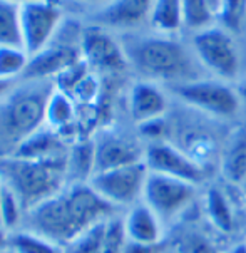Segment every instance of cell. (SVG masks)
Returning <instances> with one entry per match:
<instances>
[{"instance_id":"6da1fadb","label":"cell","mask_w":246,"mask_h":253,"mask_svg":"<svg viewBox=\"0 0 246 253\" xmlns=\"http://www.w3.org/2000/svg\"><path fill=\"white\" fill-rule=\"evenodd\" d=\"M121 213L89 183H67L54 196L25 211L22 228L66 248L82 231Z\"/></svg>"},{"instance_id":"7a4b0ae2","label":"cell","mask_w":246,"mask_h":253,"mask_svg":"<svg viewBox=\"0 0 246 253\" xmlns=\"http://www.w3.org/2000/svg\"><path fill=\"white\" fill-rule=\"evenodd\" d=\"M121 45L132 67L144 81H163L171 85L201 79L200 66L179 42L163 36H136L127 34Z\"/></svg>"},{"instance_id":"3957f363","label":"cell","mask_w":246,"mask_h":253,"mask_svg":"<svg viewBox=\"0 0 246 253\" xmlns=\"http://www.w3.org/2000/svg\"><path fill=\"white\" fill-rule=\"evenodd\" d=\"M0 176L19 196L25 211L54 196L69 183L67 154L47 160L7 156L0 160Z\"/></svg>"},{"instance_id":"277c9868","label":"cell","mask_w":246,"mask_h":253,"mask_svg":"<svg viewBox=\"0 0 246 253\" xmlns=\"http://www.w3.org/2000/svg\"><path fill=\"white\" fill-rule=\"evenodd\" d=\"M50 94L52 87L49 85H25L7 96L2 121L3 129L14 139L15 148L27 136L45 126V108Z\"/></svg>"},{"instance_id":"5b68a950","label":"cell","mask_w":246,"mask_h":253,"mask_svg":"<svg viewBox=\"0 0 246 253\" xmlns=\"http://www.w3.org/2000/svg\"><path fill=\"white\" fill-rule=\"evenodd\" d=\"M172 92L194 109L219 119H231L240 114L243 102L236 87L221 79H194L171 85Z\"/></svg>"},{"instance_id":"8992f818","label":"cell","mask_w":246,"mask_h":253,"mask_svg":"<svg viewBox=\"0 0 246 253\" xmlns=\"http://www.w3.org/2000/svg\"><path fill=\"white\" fill-rule=\"evenodd\" d=\"M198 190H200L198 186L183 179L149 173L144 184L142 201L167 226L183 216L196 203Z\"/></svg>"},{"instance_id":"52a82bcc","label":"cell","mask_w":246,"mask_h":253,"mask_svg":"<svg viewBox=\"0 0 246 253\" xmlns=\"http://www.w3.org/2000/svg\"><path fill=\"white\" fill-rule=\"evenodd\" d=\"M149 171L144 161L121 168L99 171L89 179V184L119 211H126L132 205L139 203L144 193V184Z\"/></svg>"},{"instance_id":"ba28073f","label":"cell","mask_w":246,"mask_h":253,"mask_svg":"<svg viewBox=\"0 0 246 253\" xmlns=\"http://www.w3.org/2000/svg\"><path fill=\"white\" fill-rule=\"evenodd\" d=\"M193 50L201 67L213 72L218 79L231 81L240 72V52L235 39L226 29L206 27L193 37Z\"/></svg>"},{"instance_id":"9c48e42d","label":"cell","mask_w":246,"mask_h":253,"mask_svg":"<svg viewBox=\"0 0 246 253\" xmlns=\"http://www.w3.org/2000/svg\"><path fill=\"white\" fill-rule=\"evenodd\" d=\"M142 161L149 173L183 179L198 188L203 186L208 179V166L194 160L188 151L167 139L146 143Z\"/></svg>"},{"instance_id":"30bf717a","label":"cell","mask_w":246,"mask_h":253,"mask_svg":"<svg viewBox=\"0 0 246 253\" xmlns=\"http://www.w3.org/2000/svg\"><path fill=\"white\" fill-rule=\"evenodd\" d=\"M24 50L30 57L50 45L59 25L62 10L55 0H37L20 5Z\"/></svg>"},{"instance_id":"8fae6325","label":"cell","mask_w":246,"mask_h":253,"mask_svg":"<svg viewBox=\"0 0 246 253\" xmlns=\"http://www.w3.org/2000/svg\"><path fill=\"white\" fill-rule=\"evenodd\" d=\"M81 55L89 67L102 72H119L127 66L121 41L114 39L106 27L89 25L81 37Z\"/></svg>"},{"instance_id":"7c38bea8","label":"cell","mask_w":246,"mask_h":253,"mask_svg":"<svg viewBox=\"0 0 246 253\" xmlns=\"http://www.w3.org/2000/svg\"><path fill=\"white\" fill-rule=\"evenodd\" d=\"M142 160H144V146L129 136L106 132L94 141V163H96L94 173L134 165Z\"/></svg>"},{"instance_id":"4fadbf2b","label":"cell","mask_w":246,"mask_h":253,"mask_svg":"<svg viewBox=\"0 0 246 253\" xmlns=\"http://www.w3.org/2000/svg\"><path fill=\"white\" fill-rule=\"evenodd\" d=\"M123 223L131 243L163 245L166 240V225L142 200L123 213Z\"/></svg>"},{"instance_id":"5bb4252c","label":"cell","mask_w":246,"mask_h":253,"mask_svg":"<svg viewBox=\"0 0 246 253\" xmlns=\"http://www.w3.org/2000/svg\"><path fill=\"white\" fill-rule=\"evenodd\" d=\"M81 50L71 45H47L44 50L32 55L22 79L44 81L50 76H60L79 64Z\"/></svg>"},{"instance_id":"9a60e30c","label":"cell","mask_w":246,"mask_h":253,"mask_svg":"<svg viewBox=\"0 0 246 253\" xmlns=\"http://www.w3.org/2000/svg\"><path fill=\"white\" fill-rule=\"evenodd\" d=\"M129 116L136 126L161 119L167 111V97L156 83L141 81L136 83L129 91Z\"/></svg>"},{"instance_id":"2e32d148","label":"cell","mask_w":246,"mask_h":253,"mask_svg":"<svg viewBox=\"0 0 246 253\" xmlns=\"http://www.w3.org/2000/svg\"><path fill=\"white\" fill-rule=\"evenodd\" d=\"M154 0H112L94 14V24L106 29H131L149 19Z\"/></svg>"},{"instance_id":"e0dca14e","label":"cell","mask_w":246,"mask_h":253,"mask_svg":"<svg viewBox=\"0 0 246 253\" xmlns=\"http://www.w3.org/2000/svg\"><path fill=\"white\" fill-rule=\"evenodd\" d=\"M205 215L214 230L230 237L236 231L240 218L236 215L235 200L223 184H209L205 193Z\"/></svg>"},{"instance_id":"ac0fdd59","label":"cell","mask_w":246,"mask_h":253,"mask_svg":"<svg viewBox=\"0 0 246 253\" xmlns=\"http://www.w3.org/2000/svg\"><path fill=\"white\" fill-rule=\"evenodd\" d=\"M219 173L228 186L241 188L246 181V127L228 136L219 154Z\"/></svg>"},{"instance_id":"d6986e66","label":"cell","mask_w":246,"mask_h":253,"mask_svg":"<svg viewBox=\"0 0 246 253\" xmlns=\"http://www.w3.org/2000/svg\"><path fill=\"white\" fill-rule=\"evenodd\" d=\"M66 141L57 131L42 126L41 129L27 136L22 143L17 144L12 156L25 158V160H47V158L66 156Z\"/></svg>"},{"instance_id":"ffe728a7","label":"cell","mask_w":246,"mask_h":253,"mask_svg":"<svg viewBox=\"0 0 246 253\" xmlns=\"http://www.w3.org/2000/svg\"><path fill=\"white\" fill-rule=\"evenodd\" d=\"M76 118L77 113L71 94L62 89L52 91L45 108V126L64 136V131L74 124Z\"/></svg>"},{"instance_id":"44dd1931","label":"cell","mask_w":246,"mask_h":253,"mask_svg":"<svg viewBox=\"0 0 246 253\" xmlns=\"http://www.w3.org/2000/svg\"><path fill=\"white\" fill-rule=\"evenodd\" d=\"M96 169L94 163V141H81L67 153L69 183H87Z\"/></svg>"},{"instance_id":"7402d4cb","label":"cell","mask_w":246,"mask_h":253,"mask_svg":"<svg viewBox=\"0 0 246 253\" xmlns=\"http://www.w3.org/2000/svg\"><path fill=\"white\" fill-rule=\"evenodd\" d=\"M149 22L159 34H172L179 31L184 25L181 0H154Z\"/></svg>"},{"instance_id":"603a6c76","label":"cell","mask_w":246,"mask_h":253,"mask_svg":"<svg viewBox=\"0 0 246 253\" xmlns=\"http://www.w3.org/2000/svg\"><path fill=\"white\" fill-rule=\"evenodd\" d=\"M0 47L24 49L20 5L8 0H0Z\"/></svg>"},{"instance_id":"cb8c5ba5","label":"cell","mask_w":246,"mask_h":253,"mask_svg":"<svg viewBox=\"0 0 246 253\" xmlns=\"http://www.w3.org/2000/svg\"><path fill=\"white\" fill-rule=\"evenodd\" d=\"M8 248L15 253H66L57 243L27 228H20L8 235Z\"/></svg>"},{"instance_id":"d4e9b609","label":"cell","mask_w":246,"mask_h":253,"mask_svg":"<svg viewBox=\"0 0 246 253\" xmlns=\"http://www.w3.org/2000/svg\"><path fill=\"white\" fill-rule=\"evenodd\" d=\"M25 216V208L19 196L10 188L3 186L2 200H0V223L8 233L22 228Z\"/></svg>"},{"instance_id":"484cf974","label":"cell","mask_w":246,"mask_h":253,"mask_svg":"<svg viewBox=\"0 0 246 253\" xmlns=\"http://www.w3.org/2000/svg\"><path fill=\"white\" fill-rule=\"evenodd\" d=\"M30 55L22 47H0V79L14 81L22 77L29 66Z\"/></svg>"},{"instance_id":"4316f807","label":"cell","mask_w":246,"mask_h":253,"mask_svg":"<svg viewBox=\"0 0 246 253\" xmlns=\"http://www.w3.org/2000/svg\"><path fill=\"white\" fill-rule=\"evenodd\" d=\"M176 253H223L218 243L209 235L200 230H188L178 238L176 247L172 248Z\"/></svg>"},{"instance_id":"83f0119b","label":"cell","mask_w":246,"mask_h":253,"mask_svg":"<svg viewBox=\"0 0 246 253\" xmlns=\"http://www.w3.org/2000/svg\"><path fill=\"white\" fill-rule=\"evenodd\" d=\"M183 3L184 27L203 31L209 25L213 17H216L209 0H181Z\"/></svg>"},{"instance_id":"f1b7e54d","label":"cell","mask_w":246,"mask_h":253,"mask_svg":"<svg viewBox=\"0 0 246 253\" xmlns=\"http://www.w3.org/2000/svg\"><path fill=\"white\" fill-rule=\"evenodd\" d=\"M127 237L123 223V213L107 220L99 253H126Z\"/></svg>"},{"instance_id":"f546056e","label":"cell","mask_w":246,"mask_h":253,"mask_svg":"<svg viewBox=\"0 0 246 253\" xmlns=\"http://www.w3.org/2000/svg\"><path fill=\"white\" fill-rule=\"evenodd\" d=\"M106 223L107 220L90 226L89 230L82 231L79 237H76L66 248H64L66 253H99L102 237H104Z\"/></svg>"},{"instance_id":"4dcf8cb0","label":"cell","mask_w":246,"mask_h":253,"mask_svg":"<svg viewBox=\"0 0 246 253\" xmlns=\"http://www.w3.org/2000/svg\"><path fill=\"white\" fill-rule=\"evenodd\" d=\"M218 17L226 31L238 32L246 24V0H223Z\"/></svg>"},{"instance_id":"1f68e13d","label":"cell","mask_w":246,"mask_h":253,"mask_svg":"<svg viewBox=\"0 0 246 253\" xmlns=\"http://www.w3.org/2000/svg\"><path fill=\"white\" fill-rule=\"evenodd\" d=\"M8 235L10 233H8V231L2 226V223H0V252L8 247Z\"/></svg>"},{"instance_id":"d6a6232c","label":"cell","mask_w":246,"mask_h":253,"mask_svg":"<svg viewBox=\"0 0 246 253\" xmlns=\"http://www.w3.org/2000/svg\"><path fill=\"white\" fill-rule=\"evenodd\" d=\"M236 91H238V94H240V99H241V102L246 106V79L245 81H241V83L238 84V87H236Z\"/></svg>"},{"instance_id":"836d02e7","label":"cell","mask_w":246,"mask_h":253,"mask_svg":"<svg viewBox=\"0 0 246 253\" xmlns=\"http://www.w3.org/2000/svg\"><path fill=\"white\" fill-rule=\"evenodd\" d=\"M228 253H246V242H240L236 245H233Z\"/></svg>"},{"instance_id":"e575fe53","label":"cell","mask_w":246,"mask_h":253,"mask_svg":"<svg viewBox=\"0 0 246 253\" xmlns=\"http://www.w3.org/2000/svg\"><path fill=\"white\" fill-rule=\"evenodd\" d=\"M10 85H12L10 81H2V79H0V97H3L8 91H10Z\"/></svg>"},{"instance_id":"d590c367","label":"cell","mask_w":246,"mask_h":253,"mask_svg":"<svg viewBox=\"0 0 246 253\" xmlns=\"http://www.w3.org/2000/svg\"><path fill=\"white\" fill-rule=\"evenodd\" d=\"M209 5L213 7L214 14H216V17H218L219 10H221V5H223V0H209Z\"/></svg>"},{"instance_id":"8d00e7d4","label":"cell","mask_w":246,"mask_h":253,"mask_svg":"<svg viewBox=\"0 0 246 253\" xmlns=\"http://www.w3.org/2000/svg\"><path fill=\"white\" fill-rule=\"evenodd\" d=\"M8 2H14V3H19V5H24V3L37 2V0H8Z\"/></svg>"},{"instance_id":"74e56055","label":"cell","mask_w":246,"mask_h":253,"mask_svg":"<svg viewBox=\"0 0 246 253\" xmlns=\"http://www.w3.org/2000/svg\"><path fill=\"white\" fill-rule=\"evenodd\" d=\"M3 186H5V183H3L2 176H0V200H2V193H3Z\"/></svg>"},{"instance_id":"f35d334b","label":"cell","mask_w":246,"mask_h":253,"mask_svg":"<svg viewBox=\"0 0 246 253\" xmlns=\"http://www.w3.org/2000/svg\"><path fill=\"white\" fill-rule=\"evenodd\" d=\"M82 2H97V3H101V2H107V3H111L112 0H82Z\"/></svg>"},{"instance_id":"ab89813d","label":"cell","mask_w":246,"mask_h":253,"mask_svg":"<svg viewBox=\"0 0 246 253\" xmlns=\"http://www.w3.org/2000/svg\"><path fill=\"white\" fill-rule=\"evenodd\" d=\"M0 253H15V252L12 250V248H8V247H7V248H3V250L0 252Z\"/></svg>"},{"instance_id":"60d3db41","label":"cell","mask_w":246,"mask_h":253,"mask_svg":"<svg viewBox=\"0 0 246 253\" xmlns=\"http://www.w3.org/2000/svg\"><path fill=\"white\" fill-rule=\"evenodd\" d=\"M164 253H176V252H174V250H166Z\"/></svg>"},{"instance_id":"b9f144b4","label":"cell","mask_w":246,"mask_h":253,"mask_svg":"<svg viewBox=\"0 0 246 253\" xmlns=\"http://www.w3.org/2000/svg\"><path fill=\"white\" fill-rule=\"evenodd\" d=\"M243 198H245V208H246V196L243 195Z\"/></svg>"}]
</instances>
